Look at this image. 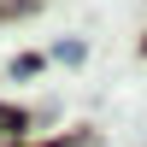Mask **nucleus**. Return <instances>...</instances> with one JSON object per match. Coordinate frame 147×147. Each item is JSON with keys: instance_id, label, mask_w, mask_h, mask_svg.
<instances>
[{"instance_id": "7ed1b4c3", "label": "nucleus", "mask_w": 147, "mask_h": 147, "mask_svg": "<svg viewBox=\"0 0 147 147\" xmlns=\"http://www.w3.org/2000/svg\"><path fill=\"white\" fill-rule=\"evenodd\" d=\"M41 71V53H24V59H12V77H35Z\"/></svg>"}, {"instance_id": "f03ea898", "label": "nucleus", "mask_w": 147, "mask_h": 147, "mask_svg": "<svg viewBox=\"0 0 147 147\" xmlns=\"http://www.w3.org/2000/svg\"><path fill=\"white\" fill-rule=\"evenodd\" d=\"M82 53H88L82 41H53V59H59V65H82Z\"/></svg>"}, {"instance_id": "f257e3e1", "label": "nucleus", "mask_w": 147, "mask_h": 147, "mask_svg": "<svg viewBox=\"0 0 147 147\" xmlns=\"http://www.w3.org/2000/svg\"><path fill=\"white\" fill-rule=\"evenodd\" d=\"M24 129H30V118H24L18 106H0V147H18Z\"/></svg>"}]
</instances>
